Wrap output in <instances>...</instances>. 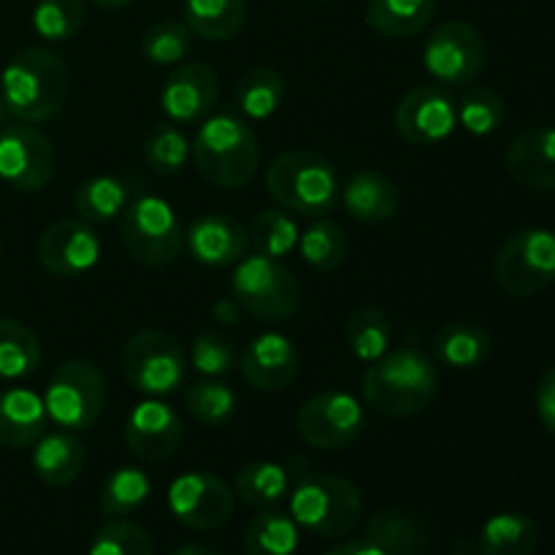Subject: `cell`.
I'll return each mask as SVG.
<instances>
[{
	"mask_svg": "<svg viewBox=\"0 0 555 555\" xmlns=\"http://www.w3.org/2000/svg\"><path fill=\"white\" fill-rule=\"evenodd\" d=\"M70 74L60 54L43 47H27L5 63L0 74V98L5 112L20 122H43L63 112L68 101Z\"/></svg>",
	"mask_w": 555,
	"mask_h": 555,
	"instance_id": "cell-1",
	"label": "cell"
},
{
	"mask_svg": "<svg viewBox=\"0 0 555 555\" xmlns=\"http://www.w3.org/2000/svg\"><path fill=\"white\" fill-rule=\"evenodd\" d=\"M439 390L437 366L417 347H399L369 363L363 401L379 415L412 417L431 406Z\"/></svg>",
	"mask_w": 555,
	"mask_h": 555,
	"instance_id": "cell-2",
	"label": "cell"
},
{
	"mask_svg": "<svg viewBox=\"0 0 555 555\" xmlns=\"http://www.w3.org/2000/svg\"><path fill=\"white\" fill-rule=\"evenodd\" d=\"M296 486L291 493V518L312 534L336 540L361 524L363 496L350 480L314 472L301 459L293 461Z\"/></svg>",
	"mask_w": 555,
	"mask_h": 555,
	"instance_id": "cell-3",
	"label": "cell"
},
{
	"mask_svg": "<svg viewBox=\"0 0 555 555\" xmlns=\"http://www.w3.org/2000/svg\"><path fill=\"white\" fill-rule=\"evenodd\" d=\"M190 155L206 182L244 188L258 171V135L236 114H209L190 144Z\"/></svg>",
	"mask_w": 555,
	"mask_h": 555,
	"instance_id": "cell-4",
	"label": "cell"
},
{
	"mask_svg": "<svg viewBox=\"0 0 555 555\" xmlns=\"http://www.w3.org/2000/svg\"><path fill=\"white\" fill-rule=\"evenodd\" d=\"M269 195L304 217H328L339 204V173L323 155L309 150L285 152L266 171Z\"/></svg>",
	"mask_w": 555,
	"mask_h": 555,
	"instance_id": "cell-5",
	"label": "cell"
},
{
	"mask_svg": "<svg viewBox=\"0 0 555 555\" xmlns=\"http://www.w3.org/2000/svg\"><path fill=\"white\" fill-rule=\"evenodd\" d=\"M119 238L135 263L163 269L182 255L184 228L166 198L139 184L122 211Z\"/></svg>",
	"mask_w": 555,
	"mask_h": 555,
	"instance_id": "cell-6",
	"label": "cell"
},
{
	"mask_svg": "<svg viewBox=\"0 0 555 555\" xmlns=\"http://www.w3.org/2000/svg\"><path fill=\"white\" fill-rule=\"evenodd\" d=\"M233 301L263 323H285L301 307V282L282 260L244 255L231 276Z\"/></svg>",
	"mask_w": 555,
	"mask_h": 555,
	"instance_id": "cell-7",
	"label": "cell"
},
{
	"mask_svg": "<svg viewBox=\"0 0 555 555\" xmlns=\"http://www.w3.org/2000/svg\"><path fill=\"white\" fill-rule=\"evenodd\" d=\"M43 406L54 426L65 431H87L106 406V377L87 358H70L54 369L43 393Z\"/></svg>",
	"mask_w": 555,
	"mask_h": 555,
	"instance_id": "cell-8",
	"label": "cell"
},
{
	"mask_svg": "<svg viewBox=\"0 0 555 555\" xmlns=\"http://www.w3.org/2000/svg\"><path fill=\"white\" fill-rule=\"evenodd\" d=\"M122 372L144 396H168L188 379V358L179 339L168 331L146 328L128 339L122 350Z\"/></svg>",
	"mask_w": 555,
	"mask_h": 555,
	"instance_id": "cell-9",
	"label": "cell"
},
{
	"mask_svg": "<svg viewBox=\"0 0 555 555\" xmlns=\"http://www.w3.org/2000/svg\"><path fill=\"white\" fill-rule=\"evenodd\" d=\"M493 274L507 296L529 298L555 282V233L545 228L515 231L499 247Z\"/></svg>",
	"mask_w": 555,
	"mask_h": 555,
	"instance_id": "cell-10",
	"label": "cell"
},
{
	"mask_svg": "<svg viewBox=\"0 0 555 555\" xmlns=\"http://www.w3.org/2000/svg\"><path fill=\"white\" fill-rule=\"evenodd\" d=\"M486 65V41L466 20H450L428 36L423 47V68L442 87H466Z\"/></svg>",
	"mask_w": 555,
	"mask_h": 555,
	"instance_id": "cell-11",
	"label": "cell"
},
{
	"mask_svg": "<svg viewBox=\"0 0 555 555\" xmlns=\"http://www.w3.org/2000/svg\"><path fill=\"white\" fill-rule=\"evenodd\" d=\"M366 426L363 404L341 390H323L298 410V437L318 450H339L356 442Z\"/></svg>",
	"mask_w": 555,
	"mask_h": 555,
	"instance_id": "cell-12",
	"label": "cell"
},
{
	"mask_svg": "<svg viewBox=\"0 0 555 555\" xmlns=\"http://www.w3.org/2000/svg\"><path fill=\"white\" fill-rule=\"evenodd\" d=\"M54 177L52 141L30 122L0 130V179L20 193H38Z\"/></svg>",
	"mask_w": 555,
	"mask_h": 555,
	"instance_id": "cell-13",
	"label": "cell"
},
{
	"mask_svg": "<svg viewBox=\"0 0 555 555\" xmlns=\"http://www.w3.org/2000/svg\"><path fill=\"white\" fill-rule=\"evenodd\" d=\"M168 507L173 518L195 531L220 529L233 515V491L209 472H190L168 488Z\"/></svg>",
	"mask_w": 555,
	"mask_h": 555,
	"instance_id": "cell-14",
	"label": "cell"
},
{
	"mask_svg": "<svg viewBox=\"0 0 555 555\" xmlns=\"http://www.w3.org/2000/svg\"><path fill=\"white\" fill-rule=\"evenodd\" d=\"M459 125L453 95L439 85H421L406 92L396 106V130L415 146H434L448 139Z\"/></svg>",
	"mask_w": 555,
	"mask_h": 555,
	"instance_id": "cell-15",
	"label": "cell"
},
{
	"mask_svg": "<svg viewBox=\"0 0 555 555\" xmlns=\"http://www.w3.org/2000/svg\"><path fill=\"white\" fill-rule=\"evenodd\" d=\"M98 258H101V238H98L95 228L81 217L52 222L38 238V260L49 274L60 276V280L87 274L90 269H95Z\"/></svg>",
	"mask_w": 555,
	"mask_h": 555,
	"instance_id": "cell-16",
	"label": "cell"
},
{
	"mask_svg": "<svg viewBox=\"0 0 555 555\" xmlns=\"http://www.w3.org/2000/svg\"><path fill=\"white\" fill-rule=\"evenodd\" d=\"M220 79L206 63H184L171 70L160 90V108L177 125L204 122L217 106Z\"/></svg>",
	"mask_w": 555,
	"mask_h": 555,
	"instance_id": "cell-17",
	"label": "cell"
},
{
	"mask_svg": "<svg viewBox=\"0 0 555 555\" xmlns=\"http://www.w3.org/2000/svg\"><path fill=\"white\" fill-rule=\"evenodd\" d=\"M182 417L163 401H141L125 421V444L146 464H160L177 453L182 442Z\"/></svg>",
	"mask_w": 555,
	"mask_h": 555,
	"instance_id": "cell-18",
	"label": "cell"
},
{
	"mask_svg": "<svg viewBox=\"0 0 555 555\" xmlns=\"http://www.w3.org/2000/svg\"><path fill=\"white\" fill-rule=\"evenodd\" d=\"M301 369L296 345L282 334H260L238 356V372L260 393L291 388Z\"/></svg>",
	"mask_w": 555,
	"mask_h": 555,
	"instance_id": "cell-19",
	"label": "cell"
},
{
	"mask_svg": "<svg viewBox=\"0 0 555 555\" xmlns=\"http://www.w3.org/2000/svg\"><path fill=\"white\" fill-rule=\"evenodd\" d=\"M184 247L198 263L209 269L236 266L249 249V231L238 220L222 211H209L190 222L184 231Z\"/></svg>",
	"mask_w": 555,
	"mask_h": 555,
	"instance_id": "cell-20",
	"label": "cell"
},
{
	"mask_svg": "<svg viewBox=\"0 0 555 555\" xmlns=\"http://www.w3.org/2000/svg\"><path fill=\"white\" fill-rule=\"evenodd\" d=\"M507 171L520 188L555 190V128H531L515 135L507 150Z\"/></svg>",
	"mask_w": 555,
	"mask_h": 555,
	"instance_id": "cell-21",
	"label": "cell"
},
{
	"mask_svg": "<svg viewBox=\"0 0 555 555\" xmlns=\"http://www.w3.org/2000/svg\"><path fill=\"white\" fill-rule=\"evenodd\" d=\"M43 399L27 388L0 390V444L11 450L33 448L49 431Z\"/></svg>",
	"mask_w": 555,
	"mask_h": 555,
	"instance_id": "cell-22",
	"label": "cell"
},
{
	"mask_svg": "<svg viewBox=\"0 0 555 555\" xmlns=\"http://www.w3.org/2000/svg\"><path fill=\"white\" fill-rule=\"evenodd\" d=\"M345 211L358 222H385L399 211L401 195L399 188L390 177L374 171V168H363L356 171L345 182L339 193Z\"/></svg>",
	"mask_w": 555,
	"mask_h": 555,
	"instance_id": "cell-23",
	"label": "cell"
},
{
	"mask_svg": "<svg viewBox=\"0 0 555 555\" xmlns=\"http://www.w3.org/2000/svg\"><path fill=\"white\" fill-rule=\"evenodd\" d=\"M366 540L385 555H423L431 545L428 524L406 509H379L366 526Z\"/></svg>",
	"mask_w": 555,
	"mask_h": 555,
	"instance_id": "cell-24",
	"label": "cell"
},
{
	"mask_svg": "<svg viewBox=\"0 0 555 555\" xmlns=\"http://www.w3.org/2000/svg\"><path fill=\"white\" fill-rule=\"evenodd\" d=\"M33 448V469L47 486H68L85 469V444L70 431H47Z\"/></svg>",
	"mask_w": 555,
	"mask_h": 555,
	"instance_id": "cell-25",
	"label": "cell"
},
{
	"mask_svg": "<svg viewBox=\"0 0 555 555\" xmlns=\"http://www.w3.org/2000/svg\"><path fill=\"white\" fill-rule=\"evenodd\" d=\"M139 182L130 177H117V173H101L79 184L74 195V209L90 225L108 222L122 215L128 201L133 198Z\"/></svg>",
	"mask_w": 555,
	"mask_h": 555,
	"instance_id": "cell-26",
	"label": "cell"
},
{
	"mask_svg": "<svg viewBox=\"0 0 555 555\" xmlns=\"http://www.w3.org/2000/svg\"><path fill=\"white\" fill-rule=\"evenodd\" d=\"M434 356L450 369H477L491 356L493 339L480 323L472 320H455L442 325L431 341Z\"/></svg>",
	"mask_w": 555,
	"mask_h": 555,
	"instance_id": "cell-27",
	"label": "cell"
},
{
	"mask_svg": "<svg viewBox=\"0 0 555 555\" xmlns=\"http://www.w3.org/2000/svg\"><path fill=\"white\" fill-rule=\"evenodd\" d=\"M437 14V0H369L366 22L385 38L417 36Z\"/></svg>",
	"mask_w": 555,
	"mask_h": 555,
	"instance_id": "cell-28",
	"label": "cell"
},
{
	"mask_svg": "<svg viewBox=\"0 0 555 555\" xmlns=\"http://www.w3.org/2000/svg\"><path fill=\"white\" fill-rule=\"evenodd\" d=\"M184 25L206 41H225L242 30L247 0H184Z\"/></svg>",
	"mask_w": 555,
	"mask_h": 555,
	"instance_id": "cell-29",
	"label": "cell"
},
{
	"mask_svg": "<svg viewBox=\"0 0 555 555\" xmlns=\"http://www.w3.org/2000/svg\"><path fill=\"white\" fill-rule=\"evenodd\" d=\"M540 531L529 515L502 513L493 515L480 534L482 555H534Z\"/></svg>",
	"mask_w": 555,
	"mask_h": 555,
	"instance_id": "cell-30",
	"label": "cell"
},
{
	"mask_svg": "<svg viewBox=\"0 0 555 555\" xmlns=\"http://www.w3.org/2000/svg\"><path fill=\"white\" fill-rule=\"evenodd\" d=\"M41 363V341L27 325L0 318V377H30Z\"/></svg>",
	"mask_w": 555,
	"mask_h": 555,
	"instance_id": "cell-31",
	"label": "cell"
},
{
	"mask_svg": "<svg viewBox=\"0 0 555 555\" xmlns=\"http://www.w3.org/2000/svg\"><path fill=\"white\" fill-rule=\"evenodd\" d=\"M298 547V524L280 509L255 515L244 534L247 555H293Z\"/></svg>",
	"mask_w": 555,
	"mask_h": 555,
	"instance_id": "cell-32",
	"label": "cell"
},
{
	"mask_svg": "<svg viewBox=\"0 0 555 555\" xmlns=\"http://www.w3.org/2000/svg\"><path fill=\"white\" fill-rule=\"evenodd\" d=\"M285 101V79L271 68H249L236 85V108L249 119H269Z\"/></svg>",
	"mask_w": 555,
	"mask_h": 555,
	"instance_id": "cell-33",
	"label": "cell"
},
{
	"mask_svg": "<svg viewBox=\"0 0 555 555\" xmlns=\"http://www.w3.org/2000/svg\"><path fill=\"white\" fill-rule=\"evenodd\" d=\"M287 488H291V477L271 461L244 464L236 475V493L249 507H274L287 496Z\"/></svg>",
	"mask_w": 555,
	"mask_h": 555,
	"instance_id": "cell-34",
	"label": "cell"
},
{
	"mask_svg": "<svg viewBox=\"0 0 555 555\" xmlns=\"http://www.w3.org/2000/svg\"><path fill=\"white\" fill-rule=\"evenodd\" d=\"M150 491L152 482L144 472L135 466H122L106 477L101 496H98V507L108 518H122V515L135 513L150 499Z\"/></svg>",
	"mask_w": 555,
	"mask_h": 555,
	"instance_id": "cell-35",
	"label": "cell"
},
{
	"mask_svg": "<svg viewBox=\"0 0 555 555\" xmlns=\"http://www.w3.org/2000/svg\"><path fill=\"white\" fill-rule=\"evenodd\" d=\"M345 334L352 356L363 363H372L388 352L390 320L383 309L361 307L350 314Z\"/></svg>",
	"mask_w": 555,
	"mask_h": 555,
	"instance_id": "cell-36",
	"label": "cell"
},
{
	"mask_svg": "<svg viewBox=\"0 0 555 555\" xmlns=\"http://www.w3.org/2000/svg\"><path fill=\"white\" fill-rule=\"evenodd\" d=\"M184 404H188L190 415L204 426H225L236 415L238 396L228 383L206 377L190 385L184 393Z\"/></svg>",
	"mask_w": 555,
	"mask_h": 555,
	"instance_id": "cell-37",
	"label": "cell"
},
{
	"mask_svg": "<svg viewBox=\"0 0 555 555\" xmlns=\"http://www.w3.org/2000/svg\"><path fill=\"white\" fill-rule=\"evenodd\" d=\"M190 160V141L179 125H155L144 141V163L157 177H177Z\"/></svg>",
	"mask_w": 555,
	"mask_h": 555,
	"instance_id": "cell-38",
	"label": "cell"
},
{
	"mask_svg": "<svg viewBox=\"0 0 555 555\" xmlns=\"http://www.w3.org/2000/svg\"><path fill=\"white\" fill-rule=\"evenodd\" d=\"M296 249L301 253V258L312 266V269L334 271L347 260L350 242H347L345 231H341L339 225H334V222L320 217V222L309 225L307 231L298 236Z\"/></svg>",
	"mask_w": 555,
	"mask_h": 555,
	"instance_id": "cell-39",
	"label": "cell"
},
{
	"mask_svg": "<svg viewBox=\"0 0 555 555\" xmlns=\"http://www.w3.org/2000/svg\"><path fill=\"white\" fill-rule=\"evenodd\" d=\"M298 225L287 211L263 209L249 225V244H255V253L266 258L282 260L298 247Z\"/></svg>",
	"mask_w": 555,
	"mask_h": 555,
	"instance_id": "cell-40",
	"label": "cell"
},
{
	"mask_svg": "<svg viewBox=\"0 0 555 555\" xmlns=\"http://www.w3.org/2000/svg\"><path fill=\"white\" fill-rule=\"evenodd\" d=\"M85 25V0H38L33 30L54 43L70 41Z\"/></svg>",
	"mask_w": 555,
	"mask_h": 555,
	"instance_id": "cell-41",
	"label": "cell"
},
{
	"mask_svg": "<svg viewBox=\"0 0 555 555\" xmlns=\"http://www.w3.org/2000/svg\"><path fill=\"white\" fill-rule=\"evenodd\" d=\"M193 47V33L184 22L160 20L141 38V54L152 65H177L182 63Z\"/></svg>",
	"mask_w": 555,
	"mask_h": 555,
	"instance_id": "cell-42",
	"label": "cell"
},
{
	"mask_svg": "<svg viewBox=\"0 0 555 555\" xmlns=\"http://www.w3.org/2000/svg\"><path fill=\"white\" fill-rule=\"evenodd\" d=\"M459 108V125H464L466 133L488 135L502 125L504 119V101L491 87H472L464 92L461 101H455Z\"/></svg>",
	"mask_w": 555,
	"mask_h": 555,
	"instance_id": "cell-43",
	"label": "cell"
},
{
	"mask_svg": "<svg viewBox=\"0 0 555 555\" xmlns=\"http://www.w3.org/2000/svg\"><path fill=\"white\" fill-rule=\"evenodd\" d=\"M90 555H155L152 537L130 520H112L92 540Z\"/></svg>",
	"mask_w": 555,
	"mask_h": 555,
	"instance_id": "cell-44",
	"label": "cell"
},
{
	"mask_svg": "<svg viewBox=\"0 0 555 555\" xmlns=\"http://www.w3.org/2000/svg\"><path fill=\"white\" fill-rule=\"evenodd\" d=\"M190 358H193L195 372L206 374V377H222L238 366V350L233 339H228L225 334H217V331H204V334L195 336Z\"/></svg>",
	"mask_w": 555,
	"mask_h": 555,
	"instance_id": "cell-45",
	"label": "cell"
},
{
	"mask_svg": "<svg viewBox=\"0 0 555 555\" xmlns=\"http://www.w3.org/2000/svg\"><path fill=\"white\" fill-rule=\"evenodd\" d=\"M537 415H540L547 434L555 437V366L547 369L537 385Z\"/></svg>",
	"mask_w": 555,
	"mask_h": 555,
	"instance_id": "cell-46",
	"label": "cell"
},
{
	"mask_svg": "<svg viewBox=\"0 0 555 555\" xmlns=\"http://www.w3.org/2000/svg\"><path fill=\"white\" fill-rule=\"evenodd\" d=\"M323 555H385V553L379 551V547H374L369 540H356V542H345V545L334 547V551Z\"/></svg>",
	"mask_w": 555,
	"mask_h": 555,
	"instance_id": "cell-47",
	"label": "cell"
},
{
	"mask_svg": "<svg viewBox=\"0 0 555 555\" xmlns=\"http://www.w3.org/2000/svg\"><path fill=\"white\" fill-rule=\"evenodd\" d=\"M215 318L220 320V323H236V320H238L236 301H220V304H217Z\"/></svg>",
	"mask_w": 555,
	"mask_h": 555,
	"instance_id": "cell-48",
	"label": "cell"
},
{
	"mask_svg": "<svg viewBox=\"0 0 555 555\" xmlns=\"http://www.w3.org/2000/svg\"><path fill=\"white\" fill-rule=\"evenodd\" d=\"M173 555H217V553L209 551V547H204V545H182Z\"/></svg>",
	"mask_w": 555,
	"mask_h": 555,
	"instance_id": "cell-49",
	"label": "cell"
},
{
	"mask_svg": "<svg viewBox=\"0 0 555 555\" xmlns=\"http://www.w3.org/2000/svg\"><path fill=\"white\" fill-rule=\"evenodd\" d=\"M90 3L98 5V9H122V5L135 3V0H90Z\"/></svg>",
	"mask_w": 555,
	"mask_h": 555,
	"instance_id": "cell-50",
	"label": "cell"
},
{
	"mask_svg": "<svg viewBox=\"0 0 555 555\" xmlns=\"http://www.w3.org/2000/svg\"><path fill=\"white\" fill-rule=\"evenodd\" d=\"M5 114L9 112H5V103H3V98H0V130L5 128Z\"/></svg>",
	"mask_w": 555,
	"mask_h": 555,
	"instance_id": "cell-51",
	"label": "cell"
},
{
	"mask_svg": "<svg viewBox=\"0 0 555 555\" xmlns=\"http://www.w3.org/2000/svg\"><path fill=\"white\" fill-rule=\"evenodd\" d=\"M0 253H3V242H0Z\"/></svg>",
	"mask_w": 555,
	"mask_h": 555,
	"instance_id": "cell-52",
	"label": "cell"
}]
</instances>
